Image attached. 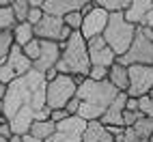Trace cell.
Listing matches in <instances>:
<instances>
[{"instance_id":"6da1fadb","label":"cell","mask_w":153,"mask_h":142,"mask_svg":"<svg viewBox=\"0 0 153 142\" xmlns=\"http://www.w3.org/2000/svg\"><path fill=\"white\" fill-rule=\"evenodd\" d=\"M45 78L43 73L30 69L26 75L13 80L7 86L2 99V118L9 123L13 136H26L35 114L45 108Z\"/></svg>"},{"instance_id":"7a4b0ae2","label":"cell","mask_w":153,"mask_h":142,"mask_svg":"<svg viewBox=\"0 0 153 142\" xmlns=\"http://www.w3.org/2000/svg\"><path fill=\"white\" fill-rule=\"evenodd\" d=\"M117 95H119V90L108 80L95 82V80L84 78L78 84V90H76V99L80 101L78 116L84 118L86 123L88 121H99L104 116V112L108 110V106L114 101Z\"/></svg>"},{"instance_id":"3957f363","label":"cell","mask_w":153,"mask_h":142,"mask_svg":"<svg viewBox=\"0 0 153 142\" xmlns=\"http://www.w3.org/2000/svg\"><path fill=\"white\" fill-rule=\"evenodd\" d=\"M60 75L71 78H86L91 71L88 52H86V39L80 33H71L65 43H60V58L54 67Z\"/></svg>"},{"instance_id":"277c9868","label":"cell","mask_w":153,"mask_h":142,"mask_svg":"<svg viewBox=\"0 0 153 142\" xmlns=\"http://www.w3.org/2000/svg\"><path fill=\"white\" fill-rule=\"evenodd\" d=\"M136 37V26H131L127 19L123 17V13H112L108 17V24L101 39L108 43V47L114 52V56H123L127 54V50L131 47V41Z\"/></svg>"},{"instance_id":"5b68a950","label":"cell","mask_w":153,"mask_h":142,"mask_svg":"<svg viewBox=\"0 0 153 142\" xmlns=\"http://www.w3.org/2000/svg\"><path fill=\"white\" fill-rule=\"evenodd\" d=\"M119 65L129 67V65H147L153 67V28H136V37L131 41V47L127 54L117 58Z\"/></svg>"},{"instance_id":"8992f818","label":"cell","mask_w":153,"mask_h":142,"mask_svg":"<svg viewBox=\"0 0 153 142\" xmlns=\"http://www.w3.org/2000/svg\"><path fill=\"white\" fill-rule=\"evenodd\" d=\"M84 78H71V75H56L45 86V106L50 110H65V106L76 97L78 84Z\"/></svg>"},{"instance_id":"52a82bcc","label":"cell","mask_w":153,"mask_h":142,"mask_svg":"<svg viewBox=\"0 0 153 142\" xmlns=\"http://www.w3.org/2000/svg\"><path fill=\"white\" fill-rule=\"evenodd\" d=\"M153 88V67L147 65H129L127 67V90L129 99H138L151 93Z\"/></svg>"},{"instance_id":"ba28073f","label":"cell","mask_w":153,"mask_h":142,"mask_svg":"<svg viewBox=\"0 0 153 142\" xmlns=\"http://www.w3.org/2000/svg\"><path fill=\"white\" fill-rule=\"evenodd\" d=\"M35 28V37L41 39V41H52V43H65L67 39L71 37V30L63 24V19L60 17H52V15H45L41 17V22H39Z\"/></svg>"},{"instance_id":"9c48e42d","label":"cell","mask_w":153,"mask_h":142,"mask_svg":"<svg viewBox=\"0 0 153 142\" xmlns=\"http://www.w3.org/2000/svg\"><path fill=\"white\" fill-rule=\"evenodd\" d=\"M86 121L80 116H69L63 123H56V131L45 142H82V131Z\"/></svg>"},{"instance_id":"30bf717a","label":"cell","mask_w":153,"mask_h":142,"mask_svg":"<svg viewBox=\"0 0 153 142\" xmlns=\"http://www.w3.org/2000/svg\"><path fill=\"white\" fill-rule=\"evenodd\" d=\"M86 52H88V63L91 67H101V69H110L117 63L114 52L108 47V43L101 37H95L86 41Z\"/></svg>"},{"instance_id":"8fae6325","label":"cell","mask_w":153,"mask_h":142,"mask_svg":"<svg viewBox=\"0 0 153 142\" xmlns=\"http://www.w3.org/2000/svg\"><path fill=\"white\" fill-rule=\"evenodd\" d=\"M108 13L104 11V9H99L97 4L93 7V11H91L88 15L82 17V26H80V35H82L86 41H91V39L95 37H101L106 30V24H108Z\"/></svg>"},{"instance_id":"7c38bea8","label":"cell","mask_w":153,"mask_h":142,"mask_svg":"<svg viewBox=\"0 0 153 142\" xmlns=\"http://www.w3.org/2000/svg\"><path fill=\"white\" fill-rule=\"evenodd\" d=\"M58 58H60V45L52 41H41V52H39V58L33 63V69L39 71V73H45V71L56 67Z\"/></svg>"},{"instance_id":"4fadbf2b","label":"cell","mask_w":153,"mask_h":142,"mask_svg":"<svg viewBox=\"0 0 153 142\" xmlns=\"http://www.w3.org/2000/svg\"><path fill=\"white\" fill-rule=\"evenodd\" d=\"M86 0H43L41 4V11L45 15H52V17H60L63 19L69 13H76L84 7Z\"/></svg>"},{"instance_id":"5bb4252c","label":"cell","mask_w":153,"mask_h":142,"mask_svg":"<svg viewBox=\"0 0 153 142\" xmlns=\"http://www.w3.org/2000/svg\"><path fill=\"white\" fill-rule=\"evenodd\" d=\"M125 101H127V95L125 93H119L114 97V101L108 106V110L104 112L99 121L104 123L106 127H123V110H125Z\"/></svg>"},{"instance_id":"9a60e30c","label":"cell","mask_w":153,"mask_h":142,"mask_svg":"<svg viewBox=\"0 0 153 142\" xmlns=\"http://www.w3.org/2000/svg\"><path fill=\"white\" fill-rule=\"evenodd\" d=\"M11 73L15 75V78H22V75H26L30 69H33V63L24 56V52H22V47H17V45H13L11 47V52H9V56H7V60L2 63Z\"/></svg>"},{"instance_id":"2e32d148","label":"cell","mask_w":153,"mask_h":142,"mask_svg":"<svg viewBox=\"0 0 153 142\" xmlns=\"http://www.w3.org/2000/svg\"><path fill=\"white\" fill-rule=\"evenodd\" d=\"M82 142H114V136L101 121H88L82 131Z\"/></svg>"},{"instance_id":"e0dca14e","label":"cell","mask_w":153,"mask_h":142,"mask_svg":"<svg viewBox=\"0 0 153 142\" xmlns=\"http://www.w3.org/2000/svg\"><path fill=\"white\" fill-rule=\"evenodd\" d=\"M153 9V0H131L129 7L123 11V17L127 19V22L131 26H140L142 24V19H145V15Z\"/></svg>"},{"instance_id":"ac0fdd59","label":"cell","mask_w":153,"mask_h":142,"mask_svg":"<svg viewBox=\"0 0 153 142\" xmlns=\"http://www.w3.org/2000/svg\"><path fill=\"white\" fill-rule=\"evenodd\" d=\"M106 80L119 90V93H125V90H127V67L114 63L108 69V78Z\"/></svg>"},{"instance_id":"d6986e66","label":"cell","mask_w":153,"mask_h":142,"mask_svg":"<svg viewBox=\"0 0 153 142\" xmlns=\"http://www.w3.org/2000/svg\"><path fill=\"white\" fill-rule=\"evenodd\" d=\"M11 37H13V43H15L17 47H24L28 41H33V39H35V28L30 26L28 22L15 24L13 30H11Z\"/></svg>"},{"instance_id":"ffe728a7","label":"cell","mask_w":153,"mask_h":142,"mask_svg":"<svg viewBox=\"0 0 153 142\" xmlns=\"http://www.w3.org/2000/svg\"><path fill=\"white\" fill-rule=\"evenodd\" d=\"M54 131H56V125L52 123V121H35V123L30 125V129H28V136H33L37 140L45 142L50 136L54 134Z\"/></svg>"},{"instance_id":"44dd1931","label":"cell","mask_w":153,"mask_h":142,"mask_svg":"<svg viewBox=\"0 0 153 142\" xmlns=\"http://www.w3.org/2000/svg\"><path fill=\"white\" fill-rule=\"evenodd\" d=\"M129 2H131V0H95V4L99 9H104L108 15H112V13H123L125 9L129 7Z\"/></svg>"},{"instance_id":"7402d4cb","label":"cell","mask_w":153,"mask_h":142,"mask_svg":"<svg viewBox=\"0 0 153 142\" xmlns=\"http://www.w3.org/2000/svg\"><path fill=\"white\" fill-rule=\"evenodd\" d=\"M28 9H30V2H28V0H11V11H13V17H15L17 24H24V22H26Z\"/></svg>"},{"instance_id":"603a6c76","label":"cell","mask_w":153,"mask_h":142,"mask_svg":"<svg viewBox=\"0 0 153 142\" xmlns=\"http://www.w3.org/2000/svg\"><path fill=\"white\" fill-rule=\"evenodd\" d=\"M15 24L17 22L13 17L11 7H0V33H9V30H13Z\"/></svg>"},{"instance_id":"cb8c5ba5","label":"cell","mask_w":153,"mask_h":142,"mask_svg":"<svg viewBox=\"0 0 153 142\" xmlns=\"http://www.w3.org/2000/svg\"><path fill=\"white\" fill-rule=\"evenodd\" d=\"M13 37H11V30L9 33H0V65L7 60L9 52H11V47H13Z\"/></svg>"},{"instance_id":"d4e9b609","label":"cell","mask_w":153,"mask_h":142,"mask_svg":"<svg viewBox=\"0 0 153 142\" xmlns=\"http://www.w3.org/2000/svg\"><path fill=\"white\" fill-rule=\"evenodd\" d=\"M22 52H24V56L30 60V63H35V60L39 58V52H41V41L35 37L33 41H28V43L22 47Z\"/></svg>"},{"instance_id":"484cf974","label":"cell","mask_w":153,"mask_h":142,"mask_svg":"<svg viewBox=\"0 0 153 142\" xmlns=\"http://www.w3.org/2000/svg\"><path fill=\"white\" fill-rule=\"evenodd\" d=\"M136 106H138V112H140L142 116L153 118V99H151L149 95L138 97V99H136Z\"/></svg>"},{"instance_id":"4316f807","label":"cell","mask_w":153,"mask_h":142,"mask_svg":"<svg viewBox=\"0 0 153 142\" xmlns=\"http://www.w3.org/2000/svg\"><path fill=\"white\" fill-rule=\"evenodd\" d=\"M63 24L71 30V33H80V26H82V13L76 11V13H69L63 17Z\"/></svg>"},{"instance_id":"83f0119b","label":"cell","mask_w":153,"mask_h":142,"mask_svg":"<svg viewBox=\"0 0 153 142\" xmlns=\"http://www.w3.org/2000/svg\"><path fill=\"white\" fill-rule=\"evenodd\" d=\"M41 17H43L41 7H30V9H28V17H26V22H28L30 26H37L39 22H41Z\"/></svg>"},{"instance_id":"f1b7e54d","label":"cell","mask_w":153,"mask_h":142,"mask_svg":"<svg viewBox=\"0 0 153 142\" xmlns=\"http://www.w3.org/2000/svg\"><path fill=\"white\" fill-rule=\"evenodd\" d=\"M88 80H95V82H101V80H106L108 78V69H101V67H91L88 71Z\"/></svg>"},{"instance_id":"f546056e","label":"cell","mask_w":153,"mask_h":142,"mask_svg":"<svg viewBox=\"0 0 153 142\" xmlns=\"http://www.w3.org/2000/svg\"><path fill=\"white\" fill-rule=\"evenodd\" d=\"M65 118H69V114H67V110H52V114H50V121L56 125V123H63Z\"/></svg>"},{"instance_id":"4dcf8cb0","label":"cell","mask_w":153,"mask_h":142,"mask_svg":"<svg viewBox=\"0 0 153 142\" xmlns=\"http://www.w3.org/2000/svg\"><path fill=\"white\" fill-rule=\"evenodd\" d=\"M0 136H2L4 140H9V138L13 136V131H11V127H9V123H7V121H4L2 116H0Z\"/></svg>"},{"instance_id":"1f68e13d","label":"cell","mask_w":153,"mask_h":142,"mask_svg":"<svg viewBox=\"0 0 153 142\" xmlns=\"http://www.w3.org/2000/svg\"><path fill=\"white\" fill-rule=\"evenodd\" d=\"M78 108H80V101H78L76 97L65 106V110H67V114H69V116H78Z\"/></svg>"},{"instance_id":"d6a6232c","label":"cell","mask_w":153,"mask_h":142,"mask_svg":"<svg viewBox=\"0 0 153 142\" xmlns=\"http://www.w3.org/2000/svg\"><path fill=\"white\" fill-rule=\"evenodd\" d=\"M142 28H153V9L145 15V19H142V24H140Z\"/></svg>"},{"instance_id":"836d02e7","label":"cell","mask_w":153,"mask_h":142,"mask_svg":"<svg viewBox=\"0 0 153 142\" xmlns=\"http://www.w3.org/2000/svg\"><path fill=\"white\" fill-rule=\"evenodd\" d=\"M9 142H24V136H11Z\"/></svg>"},{"instance_id":"e575fe53","label":"cell","mask_w":153,"mask_h":142,"mask_svg":"<svg viewBox=\"0 0 153 142\" xmlns=\"http://www.w3.org/2000/svg\"><path fill=\"white\" fill-rule=\"evenodd\" d=\"M4 93H7V86H4V84H0V101L4 99Z\"/></svg>"},{"instance_id":"d590c367","label":"cell","mask_w":153,"mask_h":142,"mask_svg":"<svg viewBox=\"0 0 153 142\" xmlns=\"http://www.w3.org/2000/svg\"><path fill=\"white\" fill-rule=\"evenodd\" d=\"M24 142H41V140H37V138H33V136L26 134V136H24Z\"/></svg>"},{"instance_id":"8d00e7d4","label":"cell","mask_w":153,"mask_h":142,"mask_svg":"<svg viewBox=\"0 0 153 142\" xmlns=\"http://www.w3.org/2000/svg\"><path fill=\"white\" fill-rule=\"evenodd\" d=\"M0 116H2V101H0Z\"/></svg>"},{"instance_id":"74e56055","label":"cell","mask_w":153,"mask_h":142,"mask_svg":"<svg viewBox=\"0 0 153 142\" xmlns=\"http://www.w3.org/2000/svg\"><path fill=\"white\" fill-rule=\"evenodd\" d=\"M0 142H9V140H4V138H2V136H0Z\"/></svg>"},{"instance_id":"f35d334b","label":"cell","mask_w":153,"mask_h":142,"mask_svg":"<svg viewBox=\"0 0 153 142\" xmlns=\"http://www.w3.org/2000/svg\"><path fill=\"white\" fill-rule=\"evenodd\" d=\"M149 97H151V99H153V88H151V93H149Z\"/></svg>"},{"instance_id":"ab89813d","label":"cell","mask_w":153,"mask_h":142,"mask_svg":"<svg viewBox=\"0 0 153 142\" xmlns=\"http://www.w3.org/2000/svg\"><path fill=\"white\" fill-rule=\"evenodd\" d=\"M149 142H153V136H151V140H149Z\"/></svg>"}]
</instances>
